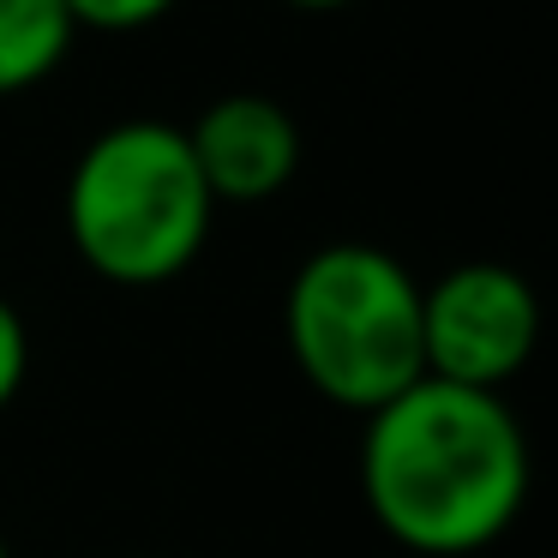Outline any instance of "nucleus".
Wrapping results in <instances>:
<instances>
[{
	"instance_id": "1",
	"label": "nucleus",
	"mask_w": 558,
	"mask_h": 558,
	"mask_svg": "<svg viewBox=\"0 0 558 558\" xmlns=\"http://www.w3.org/2000/svg\"><path fill=\"white\" fill-rule=\"evenodd\" d=\"M534 486V457L505 390L414 378L366 414L361 498L397 546L469 558L505 541Z\"/></svg>"
},
{
	"instance_id": "2",
	"label": "nucleus",
	"mask_w": 558,
	"mask_h": 558,
	"mask_svg": "<svg viewBox=\"0 0 558 558\" xmlns=\"http://www.w3.org/2000/svg\"><path fill=\"white\" fill-rule=\"evenodd\" d=\"M66 241L114 289H162L186 277L217 229V198L193 162L186 126L114 121L66 174Z\"/></svg>"
},
{
	"instance_id": "3",
	"label": "nucleus",
	"mask_w": 558,
	"mask_h": 558,
	"mask_svg": "<svg viewBox=\"0 0 558 558\" xmlns=\"http://www.w3.org/2000/svg\"><path fill=\"white\" fill-rule=\"evenodd\" d=\"M282 342L301 378L349 414H373L426 378L421 282L373 241H330L282 294Z\"/></svg>"
},
{
	"instance_id": "4",
	"label": "nucleus",
	"mask_w": 558,
	"mask_h": 558,
	"mask_svg": "<svg viewBox=\"0 0 558 558\" xmlns=\"http://www.w3.org/2000/svg\"><path fill=\"white\" fill-rule=\"evenodd\" d=\"M541 289L517 265L469 258L438 282H421L426 373L474 390H505L541 349Z\"/></svg>"
},
{
	"instance_id": "5",
	"label": "nucleus",
	"mask_w": 558,
	"mask_h": 558,
	"mask_svg": "<svg viewBox=\"0 0 558 558\" xmlns=\"http://www.w3.org/2000/svg\"><path fill=\"white\" fill-rule=\"evenodd\" d=\"M217 205H265L301 174V121L265 90H229L186 126Z\"/></svg>"
},
{
	"instance_id": "6",
	"label": "nucleus",
	"mask_w": 558,
	"mask_h": 558,
	"mask_svg": "<svg viewBox=\"0 0 558 558\" xmlns=\"http://www.w3.org/2000/svg\"><path fill=\"white\" fill-rule=\"evenodd\" d=\"M73 13L66 0H0V97L37 90L73 54Z\"/></svg>"
},
{
	"instance_id": "7",
	"label": "nucleus",
	"mask_w": 558,
	"mask_h": 558,
	"mask_svg": "<svg viewBox=\"0 0 558 558\" xmlns=\"http://www.w3.org/2000/svg\"><path fill=\"white\" fill-rule=\"evenodd\" d=\"M181 0H66L78 31H109V37H126V31H145L157 19H169Z\"/></svg>"
},
{
	"instance_id": "8",
	"label": "nucleus",
	"mask_w": 558,
	"mask_h": 558,
	"mask_svg": "<svg viewBox=\"0 0 558 558\" xmlns=\"http://www.w3.org/2000/svg\"><path fill=\"white\" fill-rule=\"evenodd\" d=\"M25 378H31V330H25V313L0 294V414L19 402Z\"/></svg>"
},
{
	"instance_id": "9",
	"label": "nucleus",
	"mask_w": 558,
	"mask_h": 558,
	"mask_svg": "<svg viewBox=\"0 0 558 558\" xmlns=\"http://www.w3.org/2000/svg\"><path fill=\"white\" fill-rule=\"evenodd\" d=\"M282 7H301V13H342L354 0H282Z\"/></svg>"
},
{
	"instance_id": "10",
	"label": "nucleus",
	"mask_w": 558,
	"mask_h": 558,
	"mask_svg": "<svg viewBox=\"0 0 558 558\" xmlns=\"http://www.w3.org/2000/svg\"><path fill=\"white\" fill-rule=\"evenodd\" d=\"M0 558H13V546H7V534H0Z\"/></svg>"
},
{
	"instance_id": "11",
	"label": "nucleus",
	"mask_w": 558,
	"mask_h": 558,
	"mask_svg": "<svg viewBox=\"0 0 558 558\" xmlns=\"http://www.w3.org/2000/svg\"><path fill=\"white\" fill-rule=\"evenodd\" d=\"M133 558H150V553H133Z\"/></svg>"
}]
</instances>
